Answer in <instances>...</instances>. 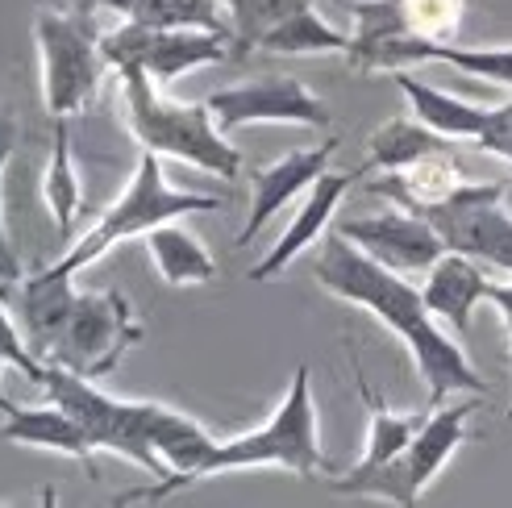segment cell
<instances>
[{"label": "cell", "mask_w": 512, "mask_h": 508, "mask_svg": "<svg viewBox=\"0 0 512 508\" xmlns=\"http://www.w3.org/2000/svg\"><path fill=\"white\" fill-rule=\"evenodd\" d=\"M313 275L329 296L367 309L383 329H392L408 346V354H413V363L425 379L429 409L433 404H446L454 392H475V396L488 392V379L471 367L458 338L446 334L442 321L425 309L421 288L408 284L400 271L375 263L371 254L354 250L346 238L334 234L317 254Z\"/></svg>", "instance_id": "obj_1"}, {"label": "cell", "mask_w": 512, "mask_h": 508, "mask_svg": "<svg viewBox=\"0 0 512 508\" xmlns=\"http://www.w3.org/2000/svg\"><path fill=\"white\" fill-rule=\"evenodd\" d=\"M121 80V96H125V125L138 138L142 150H155L163 159H184L192 167H204L221 175V180H238L242 171V155L238 146H229V138L217 130V121L209 113V105H184V100H171L167 92H159V84L150 75L130 63L117 67Z\"/></svg>", "instance_id": "obj_2"}, {"label": "cell", "mask_w": 512, "mask_h": 508, "mask_svg": "<svg viewBox=\"0 0 512 508\" xmlns=\"http://www.w3.org/2000/svg\"><path fill=\"white\" fill-rule=\"evenodd\" d=\"M246 467H284L300 479H313L325 471V450L317 434V400H313V371L309 363H300L292 375V388L284 404L271 413L267 425L250 429V434L213 442L209 454L196 463V471L184 479V488L200 484L209 475L221 471H246Z\"/></svg>", "instance_id": "obj_3"}, {"label": "cell", "mask_w": 512, "mask_h": 508, "mask_svg": "<svg viewBox=\"0 0 512 508\" xmlns=\"http://www.w3.org/2000/svg\"><path fill=\"white\" fill-rule=\"evenodd\" d=\"M221 209V196H204V192H179L163 180V163L155 150H142L138 155V167L130 175V184H125V192L113 200V205L100 213V221L92 225V230L63 250V259H55L46 271L50 275H80L84 267H92L100 254L113 250L117 242L125 238H142L146 230H155V225L163 221H175L184 213H217Z\"/></svg>", "instance_id": "obj_4"}, {"label": "cell", "mask_w": 512, "mask_h": 508, "mask_svg": "<svg viewBox=\"0 0 512 508\" xmlns=\"http://www.w3.org/2000/svg\"><path fill=\"white\" fill-rule=\"evenodd\" d=\"M471 413L475 404H433V413L421 417L417 434L408 438V446L388 463L375 467H350L346 475H334L329 484L346 496H383L392 504H417L421 492L429 488V479H438V471L454 459V450L467 442L471 434Z\"/></svg>", "instance_id": "obj_5"}, {"label": "cell", "mask_w": 512, "mask_h": 508, "mask_svg": "<svg viewBox=\"0 0 512 508\" xmlns=\"http://www.w3.org/2000/svg\"><path fill=\"white\" fill-rule=\"evenodd\" d=\"M92 17L84 13H55L42 9L34 21V42L42 59V100L50 117H75L92 109V100L105 80V59H100Z\"/></svg>", "instance_id": "obj_6"}, {"label": "cell", "mask_w": 512, "mask_h": 508, "mask_svg": "<svg viewBox=\"0 0 512 508\" xmlns=\"http://www.w3.org/2000/svg\"><path fill=\"white\" fill-rule=\"evenodd\" d=\"M38 388L55 404H63V409L88 429V438H92L96 450H113V454H121V459L138 463L150 479L167 475V463L159 459L155 446H150L146 434H142L138 400H121V396L100 392L92 379L75 375V371L59 367V363H46V375H42Z\"/></svg>", "instance_id": "obj_7"}, {"label": "cell", "mask_w": 512, "mask_h": 508, "mask_svg": "<svg viewBox=\"0 0 512 508\" xmlns=\"http://www.w3.org/2000/svg\"><path fill=\"white\" fill-rule=\"evenodd\" d=\"M142 338H146V325L134 317L121 292H75L67 329L46 363H59L84 379H100Z\"/></svg>", "instance_id": "obj_8"}, {"label": "cell", "mask_w": 512, "mask_h": 508, "mask_svg": "<svg viewBox=\"0 0 512 508\" xmlns=\"http://www.w3.org/2000/svg\"><path fill=\"white\" fill-rule=\"evenodd\" d=\"M442 234L446 250L471 254L483 267H500L512 275V213L504 209V180L463 184L446 205L421 213Z\"/></svg>", "instance_id": "obj_9"}, {"label": "cell", "mask_w": 512, "mask_h": 508, "mask_svg": "<svg viewBox=\"0 0 512 508\" xmlns=\"http://www.w3.org/2000/svg\"><path fill=\"white\" fill-rule=\"evenodd\" d=\"M204 105H209L221 134L246 130V125H309V130L334 125V113H329L325 100L292 75H263V80L238 88H221Z\"/></svg>", "instance_id": "obj_10"}, {"label": "cell", "mask_w": 512, "mask_h": 508, "mask_svg": "<svg viewBox=\"0 0 512 508\" xmlns=\"http://www.w3.org/2000/svg\"><path fill=\"white\" fill-rule=\"evenodd\" d=\"M334 234L346 238L354 250L371 254L375 263L392 267L400 275L425 271L438 254L446 250L442 234L433 225L413 213V209H388V213H367V217H342L334 225Z\"/></svg>", "instance_id": "obj_11"}, {"label": "cell", "mask_w": 512, "mask_h": 508, "mask_svg": "<svg viewBox=\"0 0 512 508\" xmlns=\"http://www.w3.org/2000/svg\"><path fill=\"white\" fill-rule=\"evenodd\" d=\"M488 288H492V279H488V271H483V263H475L471 254L442 250L438 259L425 267L421 300L458 342H467L471 338V317H475L479 304L488 300Z\"/></svg>", "instance_id": "obj_12"}, {"label": "cell", "mask_w": 512, "mask_h": 508, "mask_svg": "<svg viewBox=\"0 0 512 508\" xmlns=\"http://www.w3.org/2000/svg\"><path fill=\"white\" fill-rule=\"evenodd\" d=\"M334 150H338V138H325L321 146L292 150V155H284L279 163L254 171L250 175V217L238 230V246L254 242V234H259L263 225L288 205V200H296L300 192H309V184L329 167V159H334Z\"/></svg>", "instance_id": "obj_13"}, {"label": "cell", "mask_w": 512, "mask_h": 508, "mask_svg": "<svg viewBox=\"0 0 512 508\" xmlns=\"http://www.w3.org/2000/svg\"><path fill=\"white\" fill-rule=\"evenodd\" d=\"M358 180V171H321L317 180L309 184V196H304V205L296 209V217H292V225L284 234H279V242L267 250V259L263 263H254V271H250V279H259V284H267V279H275V275H284L300 254H304V246H313L317 238H321V230L329 225V217L338 213V205H342V196L350 192V184Z\"/></svg>", "instance_id": "obj_14"}, {"label": "cell", "mask_w": 512, "mask_h": 508, "mask_svg": "<svg viewBox=\"0 0 512 508\" xmlns=\"http://www.w3.org/2000/svg\"><path fill=\"white\" fill-rule=\"evenodd\" d=\"M463 184H471V175L458 167V159L450 155V150H429V155H421L413 163L383 171L379 180L367 184V192L392 200L396 209L425 213L433 205H446Z\"/></svg>", "instance_id": "obj_15"}, {"label": "cell", "mask_w": 512, "mask_h": 508, "mask_svg": "<svg viewBox=\"0 0 512 508\" xmlns=\"http://www.w3.org/2000/svg\"><path fill=\"white\" fill-rule=\"evenodd\" d=\"M0 438L17 442V446H38V450L67 454V459H75L96 479V446L88 438V429L75 421L63 404H55V400L38 404V409L13 404V409L5 413V421H0Z\"/></svg>", "instance_id": "obj_16"}, {"label": "cell", "mask_w": 512, "mask_h": 508, "mask_svg": "<svg viewBox=\"0 0 512 508\" xmlns=\"http://www.w3.org/2000/svg\"><path fill=\"white\" fill-rule=\"evenodd\" d=\"M71 279L63 275H50V271H38L34 279H21L17 288V329L25 346H30L38 359L46 363L50 350H55V342L63 338L67 329V317H71Z\"/></svg>", "instance_id": "obj_17"}, {"label": "cell", "mask_w": 512, "mask_h": 508, "mask_svg": "<svg viewBox=\"0 0 512 508\" xmlns=\"http://www.w3.org/2000/svg\"><path fill=\"white\" fill-rule=\"evenodd\" d=\"M413 63H450L454 71H467L475 80L512 88V46H450L425 38H396L383 50V71H400Z\"/></svg>", "instance_id": "obj_18"}, {"label": "cell", "mask_w": 512, "mask_h": 508, "mask_svg": "<svg viewBox=\"0 0 512 508\" xmlns=\"http://www.w3.org/2000/svg\"><path fill=\"white\" fill-rule=\"evenodd\" d=\"M392 80L408 100H413V117L425 121L429 130L446 134L450 142H475L483 134V125H488L492 105H471V100H463V96H450L442 88L417 80V75L404 71V67L392 71Z\"/></svg>", "instance_id": "obj_19"}, {"label": "cell", "mask_w": 512, "mask_h": 508, "mask_svg": "<svg viewBox=\"0 0 512 508\" xmlns=\"http://www.w3.org/2000/svg\"><path fill=\"white\" fill-rule=\"evenodd\" d=\"M146 250L150 263L163 275V284L171 288H188V284H209L217 279V259L209 254V246H200L196 234H188L184 225L163 221L155 230H146Z\"/></svg>", "instance_id": "obj_20"}, {"label": "cell", "mask_w": 512, "mask_h": 508, "mask_svg": "<svg viewBox=\"0 0 512 508\" xmlns=\"http://www.w3.org/2000/svg\"><path fill=\"white\" fill-rule=\"evenodd\" d=\"M350 367H354V384H358V396H363L367 404V450H363V459H358V467H375V463H388L396 459V454L408 446V438L417 434V425L425 413H396L383 404V396L367 384V375L363 367H358V354H350Z\"/></svg>", "instance_id": "obj_21"}, {"label": "cell", "mask_w": 512, "mask_h": 508, "mask_svg": "<svg viewBox=\"0 0 512 508\" xmlns=\"http://www.w3.org/2000/svg\"><path fill=\"white\" fill-rule=\"evenodd\" d=\"M254 46L267 55H346L350 34L334 30L313 5H304L284 21H275L271 30H263Z\"/></svg>", "instance_id": "obj_22"}, {"label": "cell", "mask_w": 512, "mask_h": 508, "mask_svg": "<svg viewBox=\"0 0 512 508\" xmlns=\"http://www.w3.org/2000/svg\"><path fill=\"white\" fill-rule=\"evenodd\" d=\"M42 200L50 217H55V230L67 242L71 238V225L80 217L84 205V188H80V171L71 163V134H67V121L55 117V138H50V163L42 175Z\"/></svg>", "instance_id": "obj_23"}, {"label": "cell", "mask_w": 512, "mask_h": 508, "mask_svg": "<svg viewBox=\"0 0 512 508\" xmlns=\"http://www.w3.org/2000/svg\"><path fill=\"white\" fill-rule=\"evenodd\" d=\"M429 150H450V138L429 130L417 117H392L367 138V163L379 171H392V167H404L429 155Z\"/></svg>", "instance_id": "obj_24"}, {"label": "cell", "mask_w": 512, "mask_h": 508, "mask_svg": "<svg viewBox=\"0 0 512 508\" xmlns=\"http://www.w3.org/2000/svg\"><path fill=\"white\" fill-rule=\"evenodd\" d=\"M130 21L150 25V30H209L229 34L221 0H138Z\"/></svg>", "instance_id": "obj_25"}, {"label": "cell", "mask_w": 512, "mask_h": 508, "mask_svg": "<svg viewBox=\"0 0 512 508\" xmlns=\"http://www.w3.org/2000/svg\"><path fill=\"white\" fill-rule=\"evenodd\" d=\"M221 5L229 17H234V25H229V50L242 59L254 50L263 30H271V25L284 21L288 13L313 5V0H221Z\"/></svg>", "instance_id": "obj_26"}, {"label": "cell", "mask_w": 512, "mask_h": 508, "mask_svg": "<svg viewBox=\"0 0 512 508\" xmlns=\"http://www.w3.org/2000/svg\"><path fill=\"white\" fill-rule=\"evenodd\" d=\"M404 34L425 42H454L458 25H463L467 0H396Z\"/></svg>", "instance_id": "obj_27"}, {"label": "cell", "mask_w": 512, "mask_h": 508, "mask_svg": "<svg viewBox=\"0 0 512 508\" xmlns=\"http://www.w3.org/2000/svg\"><path fill=\"white\" fill-rule=\"evenodd\" d=\"M0 359H5L9 367H17L30 384H42V375H46V363L38 359V354L25 346V338H21V329H17V321L9 317V309H5V300H0Z\"/></svg>", "instance_id": "obj_28"}, {"label": "cell", "mask_w": 512, "mask_h": 508, "mask_svg": "<svg viewBox=\"0 0 512 508\" xmlns=\"http://www.w3.org/2000/svg\"><path fill=\"white\" fill-rule=\"evenodd\" d=\"M0 175H5V167H0ZM0 284H21V259L17 250L9 242V230H5V200H0Z\"/></svg>", "instance_id": "obj_29"}, {"label": "cell", "mask_w": 512, "mask_h": 508, "mask_svg": "<svg viewBox=\"0 0 512 508\" xmlns=\"http://www.w3.org/2000/svg\"><path fill=\"white\" fill-rule=\"evenodd\" d=\"M17 117H13V109L9 105H0V167L9 163V155H13V146H17Z\"/></svg>", "instance_id": "obj_30"}, {"label": "cell", "mask_w": 512, "mask_h": 508, "mask_svg": "<svg viewBox=\"0 0 512 508\" xmlns=\"http://www.w3.org/2000/svg\"><path fill=\"white\" fill-rule=\"evenodd\" d=\"M121 13V17H130L134 9H138V0H75V13H84V17H92V13Z\"/></svg>", "instance_id": "obj_31"}, {"label": "cell", "mask_w": 512, "mask_h": 508, "mask_svg": "<svg viewBox=\"0 0 512 508\" xmlns=\"http://www.w3.org/2000/svg\"><path fill=\"white\" fill-rule=\"evenodd\" d=\"M488 300L500 309L504 329H508V342H512V284H492V288H488Z\"/></svg>", "instance_id": "obj_32"}, {"label": "cell", "mask_w": 512, "mask_h": 508, "mask_svg": "<svg viewBox=\"0 0 512 508\" xmlns=\"http://www.w3.org/2000/svg\"><path fill=\"white\" fill-rule=\"evenodd\" d=\"M0 367H5V359H0ZM13 404H17V400H9V392H5V388H0V413H9V409H13Z\"/></svg>", "instance_id": "obj_33"}, {"label": "cell", "mask_w": 512, "mask_h": 508, "mask_svg": "<svg viewBox=\"0 0 512 508\" xmlns=\"http://www.w3.org/2000/svg\"><path fill=\"white\" fill-rule=\"evenodd\" d=\"M508 421H512V400H508Z\"/></svg>", "instance_id": "obj_34"}]
</instances>
